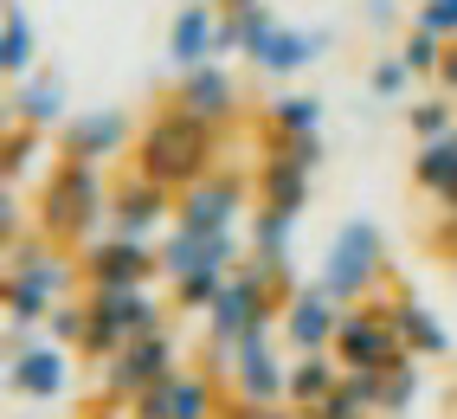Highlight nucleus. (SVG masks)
I'll return each mask as SVG.
<instances>
[{"mask_svg":"<svg viewBox=\"0 0 457 419\" xmlns=\"http://www.w3.org/2000/svg\"><path fill=\"white\" fill-rule=\"evenodd\" d=\"M220 162H226V130L206 123V116H194V110H180V104L148 116V123L136 130V148H129V168L148 174L155 188H168L174 200L194 181H206Z\"/></svg>","mask_w":457,"mask_h":419,"instance_id":"1","label":"nucleus"},{"mask_svg":"<svg viewBox=\"0 0 457 419\" xmlns=\"http://www.w3.org/2000/svg\"><path fill=\"white\" fill-rule=\"evenodd\" d=\"M33 226L65 252H84L90 239H104L110 232V168L58 155V168H46V181L33 194Z\"/></svg>","mask_w":457,"mask_h":419,"instance_id":"2","label":"nucleus"},{"mask_svg":"<svg viewBox=\"0 0 457 419\" xmlns=\"http://www.w3.org/2000/svg\"><path fill=\"white\" fill-rule=\"evenodd\" d=\"M252 206H258V162L226 155L206 181H194L174 200V226L200 232V239H220V232H238V220H252Z\"/></svg>","mask_w":457,"mask_h":419,"instance_id":"3","label":"nucleus"},{"mask_svg":"<svg viewBox=\"0 0 457 419\" xmlns=\"http://www.w3.org/2000/svg\"><path fill=\"white\" fill-rule=\"evenodd\" d=\"M393 272H386V239H380V226L374 220H342L335 226V239H328V252H322V272H316V284L335 297V304H368V297L386 284Z\"/></svg>","mask_w":457,"mask_h":419,"instance_id":"4","label":"nucleus"},{"mask_svg":"<svg viewBox=\"0 0 457 419\" xmlns=\"http://www.w3.org/2000/svg\"><path fill=\"white\" fill-rule=\"evenodd\" d=\"M90 297V342L78 362L104 368L110 355H123L136 336H155L168 329V304L155 297V284H136V290H84Z\"/></svg>","mask_w":457,"mask_h":419,"instance_id":"5","label":"nucleus"},{"mask_svg":"<svg viewBox=\"0 0 457 419\" xmlns=\"http://www.w3.org/2000/svg\"><path fill=\"white\" fill-rule=\"evenodd\" d=\"M180 368V348H174V329H155V336H136L123 355H110L97 368V400L110 406H136L148 387H162Z\"/></svg>","mask_w":457,"mask_h":419,"instance_id":"6","label":"nucleus"},{"mask_svg":"<svg viewBox=\"0 0 457 419\" xmlns=\"http://www.w3.org/2000/svg\"><path fill=\"white\" fill-rule=\"evenodd\" d=\"M78 278L84 290H136V284H162V252L142 246V239H90L78 252Z\"/></svg>","mask_w":457,"mask_h":419,"instance_id":"7","label":"nucleus"},{"mask_svg":"<svg viewBox=\"0 0 457 419\" xmlns=\"http://www.w3.org/2000/svg\"><path fill=\"white\" fill-rule=\"evenodd\" d=\"M168 226H174V194L168 188H155L136 168L110 174V232L116 239H142V246H155Z\"/></svg>","mask_w":457,"mask_h":419,"instance_id":"8","label":"nucleus"},{"mask_svg":"<svg viewBox=\"0 0 457 419\" xmlns=\"http://www.w3.org/2000/svg\"><path fill=\"white\" fill-rule=\"evenodd\" d=\"M136 130L129 123V110H116V104H97V110H78L65 130H58V155H71V162H129V148H136Z\"/></svg>","mask_w":457,"mask_h":419,"instance_id":"9","label":"nucleus"},{"mask_svg":"<svg viewBox=\"0 0 457 419\" xmlns=\"http://www.w3.org/2000/svg\"><path fill=\"white\" fill-rule=\"evenodd\" d=\"M310 188H316V168L296 155V142L290 136H264V155H258V206L303 220Z\"/></svg>","mask_w":457,"mask_h":419,"instance_id":"10","label":"nucleus"},{"mask_svg":"<svg viewBox=\"0 0 457 419\" xmlns=\"http://www.w3.org/2000/svg\"><path fill=\"white\" fill-rule=\"evenodd\" d=\"M71 348L58 342H33L26 355H7V394L20 400H65L71 394Z\"/></svg>","mask_w":457,"mask_h":419,"instance_id":"11","label":"nucleus"},{"mask_svg":"<svg viewBox=\"0 0 457 419\" xmlns=\"http://www.w3.org/2000/svg\"><path fill=\"white\" fill-rule=\"evenodd\" d=\"M335 329H342V304L322 290V284H303L284 310V342L290 355H316V348H335Z\"/></svg>","mask_w":457,"mask_h":419,"instance_id":"12","label":"nucleus"},{"mask_svg":"<svg viewBox=\"0 0 457 419\" xmlns=\"http://www.w3.org/2000/svg\"><path fill=\"white\" fill-rule=\"evenodd\" d=\"M168 104L194 110V116H206V123H220V130L238 123V84H232V71L220 65V58H212V65H200V71H180V84H174Z\"/></svg>","mask_w":457,"mask_h":419,"instance_id":"13","label":"nucleus"},{"mask_svg":"<svg viewBox=\"0 0 457 419\" xmlns=\"http://www.w3.org/2000/svg\"><path fill=\"white\" fill-rule=\"evenodd\" d=\"M168 58H174V71H200L220 58V7L212 0H194V7H180L168 20Z\"/></svg>","mask_w":457,"mask_h":419,"instance_id":"14","label":"nucleus"},{"mask_svg":"<svg viewBox=\"0 0 457 419\" xmlns=\"http://www.w3.org/2000/svg\"><path fill=\"white\" fill-rule=\"evenodd\" d=\"M226 394L258 400V406H290V362H278V342H264V348L238 342V368H232Z\"/></svg>","mask_w":457,"mask_h":419,"instance_id":"15","label":"nucleus"},{"mask_svg":"<svg viewBox=\"0 0 457 419\" xmlns=\"http://www.w3.org/2000/svg\"><path fill=\"white\" fill-rule=\"evenodd\" d=\"M7 116H13V123H33V130H65V123H71V110H65V78H58L52 65L13 78Z\"/></svg>","mask_w":457,"mask_h":419,"instance_id":"16","label":"nucleus"},{"mask_svg":"<svg viewBox=\"0 0 457 419\" xmlns=\"http://www.w3.org/2000/svg\"><path fill=\"white\" fill-rule=\"evenodd\" d=\"M328 52V33L316 26V33H303V26H278V33H264L245 58L264 71V78H290V71H303V65H316V58Z\"/></svg>","mask_w":457,"mask_h":419,"instance_id":"17","label":"nucleus"},{"mask_svg":"<svg viewBox=\"0 0 457 419\" xmlns=\"http://www.w3.org/2000/svg\"><path fill=\"white\" fill-rule=\"evenodd\" d=\"M412 188L432 194L445 214H457V130L438 142H419L412 148Z\"/></svg>","mask_w":457,"mask_h":419,"instance_id":"18","label":"nucleus"},{"mask_svg":"<svg viewBox=\"0 0 457 419\" xmlns=\"http://www.w3.org/2000/svg\"><path fill=\"white\" fill-rule=\"evenodd\" d=\"M342 381H348V368H342V355H335V348H316V355H290V406H296V413L322 406V400H328Z\"/></svg>","mask_w":457,"mask_h":419,"instance_id":"19","label":"nucleus"},{"mask_svg":"<svg viewBox=\"0 0 457 419\" xmlns=\"http://www.w3.org/2000/svg\"><path fill=\"white\" fill-rule=\"evenodd\" d=\"M393 323H400V336H406V355H419V362H445L451 355V329L425 310L406 284H400V304H393Z\"/></svg>","mask_w":457,"mask_h":419,"instance_id":"20","label":"nucleus"},{"mask_svg":"<svg viewBox=\"0 0 457 419\" xmlns=\"http://www.w3.org/2000/svg\"><path fill=\"white\" fill-rule=\"evenodd\" d=\"M0 71L7 78L39 71V33H33V20H26L20 0H7V26H0Z\"/></svg>","mask_w":457,"mask_h":419,"instance_id":"21","label":"nucleus"},{"mask_svg":"<svg viewBox=\"0 0 457 419\" xmlns=\"http://www.w3.org/2000/svg\"><path fill=\"white\" fill-rule=\"evenodd\" d=\"M322 116H328L322 97H303V91L270 97L264 104V136H322Z\"/></svg>","mask_w":457,"mask_h":419,"instance_id":"22","label":"nucleus"},{"mask_svg":"<svg viewBox=\"0 0 457 419\" xmlns=\"http://www.w3.org/2000/svg\"><path fill=\"white\" fill-rule=\"evenodd\" d=\"M46 136L52 130H33V123H13V116H7V130H0V168H7V181H26V174L39 168Z\"/></svg>","mask_w":457,"mask_h":419,"instance_id":"23","label":"nucleus"},{"mask_svg":"<svg viewBox=\"0 0 457 419\" xmlns=\"http://www.w3.org/2000/svg\"><path fill=\"white\" fill-rule=\"evenodd\" d=\"M226 278H232V272H220V264H200V272H187V278L168 284V304H174L180 316H206L212 297L226 290Z\"/></svg>","mask_w":457,"mask_h":419,"instance_id":"24","label":"nucleus"},{"mask_svg":"<svg viewBox=\"0 0 457 419\" xmlns=\"http://www.w3.org/2000/svg\"><path fill=\"white\" fill-rule=\"evenodd\" d=\"M406 130H412V142H438V136H451V130H457V97H451V91H438V97H412V104H406Z\"/></svg>","mask_w":457,"mask_h":419,"instance_id":"25","label":"nucleus"},{"mask_svg":"<svg viewBox=\"0 0 457 419\" xmlns=\"http://www.w3.org/2000/svg\"><path fill=\"white\" fill-rule=\"evenodd\" d=\"M46 342L84 355V342H90V297H84V290H78V297H65V304L46 316Z\"/></svg>","mask_w":457,"mask_h":419,"instance_id":"26","label":"nucleus"},{"mask_svg":"<svg viewBox=\"0 0 457 419\" xmlns=\"http://www.w3.org/2000/svg\"><path fill=\"white\" fill-rule=\"evenodd\" d=\"M290 232L296 220L290 214H270V206H252V258H290Z\"/></svg>","mask_w":457,"mask_h":419,"instance_id":"27","label":"nucleus"},{"mask_svg":"<svg viewBox=\"0 0 457 419\" xmlns=\"http://www.w3.org/2000/svg\"><path fill=\"white\" fill-rule=\"evenodd\" d=\"M412 400H419V355L380 374V419H406Z\"/></svg>","mask_w":457,"mask_h":419,"instance_id":"28","label":"nucleus"},{"mask_svg":"<svg viewBox=\"0 0 457 419\" xmlns=\"http://www.w3.org/2000/svg\"><path fill=\"white\" fill-rule=\"evenodd\" d=\"M412 65H406V58L400 52H386V58H374V65H368V91L380 97V104H406L412 97Z\"/></svg>","mask_w":457,"mask_h":419,"instance_id":"29","label":"nucleus"},{"mask_svg":"<svg viewBox=\"0 0 457 419\" xmlns=\"http://www.w3.org/2000/svg\"><path fill=\"white\" fill-rule=\"evenodd\" d=\"M445 46H451V39L425 33V26H406V33H400V58L412 65V78H438V65H445Z\"/></svg>","mask_w":457,"mask_h":419,"instance_id":"30","label":"nucleus"},{"mask_svg":"<svg viewBox=\"0 0 457 419\" xmlns=\"http://www.w3.org/2000/svg\"><path fill=\"white\" fill-rule=\"evenodd\" d=\"M412 26H425V33H438V39H457V0H419Z\"/></svg>","mask_w":457,"mask_h":419,"instance_id":"31","label":"nucleus"},{"mask_svg":"<svg viewBox=\"0 0 457 419\" xmlns=\"http://www.w3.org/2000/svg\"><path fill=\"white\" fill-rule=\"evenodd\" d=\"M425 252H432V258H457V214H438L432 220V232H425Z\"/></svg>","mask_w":457,"mask_h":419,"instance_id":"32","label":"nucleus"},{"mask_svg":"<svg viewBox=\"0 0 457 419\" xmlns=\"http://www.w3.org/2000/svg\"><path fill=\"white\" fill-rule=\"evenodd\" d=\"M220 419H303L296 406H258V400H238V394H226V413Z\"/></svg>","mask_w":457,"mask_h":419,"instance_id":"33","label":"nucleus"},{"mask_svg":"<svg viewBox=\"0 0 457 419\" xmlns=\"http://www.w3.org/2000/svg\"><path fill=\"white\" fill-rule=\"evenodd\" d=\"M361 13H368L374 33H386V26H400V0H361Z\"/></svg>","mask_w":457,"mask_h":419,"instance_id":"34","label":"nucleus"},{"mask_svg":"<svg viewBox=\"0 0 457 419\" xmlns=\"http://www.w3.org/2000/svg\"><path fill=\"white\" fill-rule=\"evenodd\" d=\"M232 52H245V33H238L232 13H220V58H232Z\"/></svg>","mask_w":457,"mask_h":419,"instance_id":"35","label":"nucleus"},{"mask_svg":"<svg viewBox=\"0 0 457 419\" xmlns=\"http://www.w3.org/2000/svg\"><path fill=\"white\" fill-rule=\"evenodd\" d=\"M438 91H451V97H457V39L445 46V65H438Z\"/></svg>","mask_w":457,"mask_h":419,"instance_id":"36","label":"nucleus"},{"mask_svg":"<svg viewBox=\"0 0 457 419\" xmlns=\"http://www.w3.org/2000/svg\"><path fill=\"white\" fill-rule=\"evenodd\" d=\"M84 419H136V413H129V406H110V400H90Z\"/></svg>","mask_w":457,"mask_h":419,"instance_id":"37","label":"nucleus"},{"mask_svg":"<svg viewBox=\"0 0 457 419\" xmlns=\"http://www.w3.org/2000/svg\"><path fill=\"white\" fill-rule=\"evenodd\" d=\"M220 13H245V7H258V0H212Z\"/></svg>","mask_w":457,"mask_h":419,"instance_id":"38","label":"nucleus"}]
</instances>
